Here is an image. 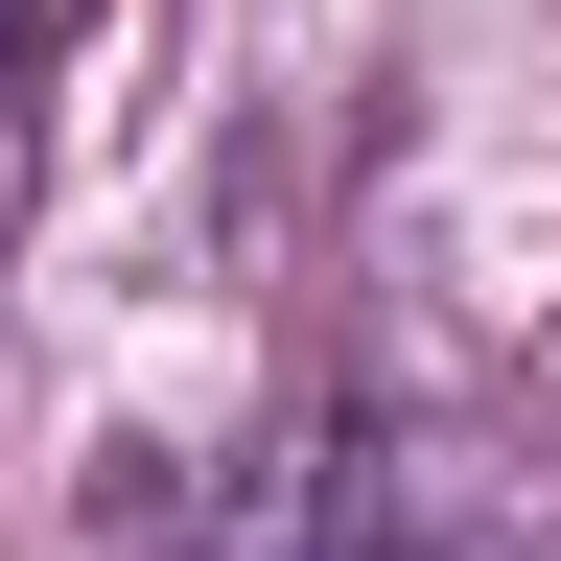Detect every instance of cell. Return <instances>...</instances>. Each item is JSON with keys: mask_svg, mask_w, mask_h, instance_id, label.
<instances>
[{"mask_svg": "<svg viewBox=\"0 0 561 561\" xmlns=\"http://www.w3.org/2000/svg\"><path fill=\"white\" fill-rule=\"evenodd\" d=\"M117 561H561V515L468 445V421H280V445H234Z\"/></svg>", "mask_w": 561, "mask_h": 561, "instance_id": "6da1fadb", "label": "cell"}, {"mask_svg": "<svg viewBox=\"0 0 561 561\" xmlns=\"http://www.w3.org/2000/svg\"><path fill=\"white\" fill-rule=\"evenodd\" d=\"M24 117H47V0H0V210H24Z\"/></svg>", "mask_w": 561, "mask_h": 561, "instance_id": "7a4b0ae2", "label": "cell"}]
</instances>
